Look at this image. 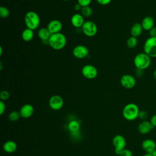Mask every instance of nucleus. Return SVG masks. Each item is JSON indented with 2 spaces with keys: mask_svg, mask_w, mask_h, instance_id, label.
Wrapping results in <instances>:
<instances>
[{
  "mask_svg": "<svg viewBox=\"0 0 156 156\" xmlns=\"http://www.w3.org/2000/svg\"><path fill=\"white\" fill-rule=\"evenodd\" d=\"M142 156H153V155H152V154H151V153H147V152H146Z\"/></svg>",
  "mask_w": 156,
  "mask_h": 156,
  "instance_id": "c9c22d12",
  "label": "nucleus"
},
{
  "mask_svg": "<svg viewBox=\"0 0 156 156\" xmlns=\"http://www.w3.org/2000/svg\"><path fill=\"white\" fill-rule=\"evenodd\" d=\"M142 27L145 30H150L154 26V20L151 16H145L141 23Z\"/></svg>",
  "mask_w": 156,
  "mask_h": 156,
  "instance_id": "f3484780",
  "label": "nucleus"
},
{
  "mask_svg": "<svg viewBox=\"0 0 156 156\" xmlns=\"http://www.w3.org/2000/svg\"><path fill=\"white\" fill-rule=\"evenodd\" d=\"M2 148L5 152L12 154L16 151L17 149V144L14 141L8 140L4 143Z\"/></svg>",
  "mask_w": 156,
  "mask_h": 156,
  "instance_id": "a211bd4d",
  "label": "nucleus"
},
{
  "mask_svg": "<svg viewBox=\"0 0 156 156\" xmlns=\"http://www.w3.org/2000/svg\"><path fill=\"white\" fill-rule=\"evenodd\" d=\"M150 122L152 124V125L155 127H156V114L153 115L151 118V119H150Z\"/></svg>",
  "mask_w": 156,
  "mask_h": 156,
  "instance_id": "72a5a7b5",
  "label": "nucleus"
},
{
  "mask_svg": "<svg viewBox=\"0 0 156 156\" xmlns=\"http://www.w3.org/2000/svg\"><path fill=\"white\" fill-rule=\"evenodd\" d=\"M152 155H153V156H156V149L153 152V153H152Z\"/></svg>",
  "mask_w": 156,
  "mask_h": 156,
  "instance_id": "4c0bfd02",
  "label": "nucleus"
},
{
  "mask_svg": "<svg viewBox=\"0 0 156 156\" xmlns=\"http://www.w3.org/2000/svg\"><path fill=\"white\" fill-rule=\"evenodd\" d=\"M148 116H149V115H148L147 112L144 110H140L139 112V114H138V118L143 121L146 120L148 118Z\"/></svg>",
  "mask_w": 156,
  "mask_h": 156,
  "instance_id": "cd10ccee",
  "label": "nucleus"
},
{
  "mask_svg": "<svg viewBox=\"0 0 156 156\" xmlns=\"http://www.w3.org/2000/svg\"><path fill=\"white\" fill-rule=\"evenodd\" d=\"M2 47L1 46V47H0V55H2Z\"/></svg>",
  "mask_w": 156,
  "mask_h": 156,
  "instance_id": "58836bf2",
  "label": "nucleus"
},
{
  "mask_svg": "<svg viewBox=\"0 0 156 156\" xmlns=\"http://www.w3.org/2000/svg\"><path fill=\"white\" fill-rule=\"evenodd\" d=\"M112 143L115 147V154L119 155L120 152L126 147V141L125 138L121 135H116L112 139Z\"/></svg>",
  "mask_w": 156,
  "mask_h": 156,
  "instance_id": "423d86ee",
  "label": "nucleus"
},
{
  "mask_svg": "<svg viewBox=\"0 0 156 156\" xmlns=\"http://www.w3.org/2000/svg\"><path fill=\"white\" fill-rule=\"evenodd\" d=\"M144 52L151 58H156V37H149L144 42Z\"/></svg>",
  "mask_w": 156,
  "mask_h": 156,
  "instance_id": "39448f33",
  "label": "nucleus"
},
{
  "mask_svg": "<svg viewBox=\"0 0 156 156\" xmlns=\"http://www.w3.org/2000/svg\"><path fill=\"white\" fill-rule=\"evenodd\" d=\"M149 31L150 37H156V27H152Z\"/></svg>",
  "mask_w": 156,
  "mask_h": 156,
  "instance_id": "473e14b6",
  "label": "nucleus"
},
{
  "mask_svg": "<svg viewBox=\"0 0 156 156\" xmlns=\"http://www.w3.org/2000/svg\"><path fill=\"white\" fill-rule=\"evenodd\" d=\"M82 8V5H80L78 2H77V4H76L75 5H74V10H75L76 11H77V12H78V11H81Z\"/></svg>",
  "mask_w": 156,
  "mask_h": 156,
  "instance_id": "f704fd0d",
  "label": "nucleus"
},
{
  "mask_svg": "<svg viewBox=\"0 0 156 156\" xmlns=\"http://www.w3.org/2000/svg\"><path fill=\"white\" fill-rule=\"evenodd\" d=\"M119 156H133L132 152L128 149H124L119 154Z\"/></svg>",
  "mask_w": 156,
  "mask_h": 156,
  "instance_id": "c85d7f7f",
  "label": "nucleus"
},
{
  "mask_svg": "<svg viewBox=\"0 0 156 156\" xmlns=\"http://www.w3.org/2000/svg\"><path fill=\"white\" fill-rule=\"evenodd\" d=\"M21 117V115L20 112L16 110L12 111L8 115V118L10 121L15 122L18 121Z\"/></svg>",
  "mask_w": 156,
  "mask_h": 156,
  "instance_id": "5701e85b",
  "label": "nucleus"
},
{
  "mask_svg": "<svg viewBox=\"0 0 156 156\" xmlns=\"http://www.w3.org/2000/svg\"><path fill=\"white\" fill-rule=\"evenodd\" d=\"M80 123L77 120H71L68 124V129L73 133H77L80 129Z\"/></svg>",
  "mask_w": 156,
  "mask_h": 156,
  "instance_id": "4be33fe9",
  "label": "nucleus"
},
{
  "mask_svg": "<svg viewBox=\"0 0 156 156\" xmlns=\"http://www.w3.org/2000/svg\"><path fill=\"white\" fill-rule=\"evenodd\" d=\"M112 0H96L97 2L101 5H107L108 4H110V2H111Z\"/></svg>",
  "mask_w": 156,
  "mask_h": 156,
  "instance_id": "2f4dec72",
  "label": "nucleus"
},
{
  "mask_svg": "<svg viewBox=\"0 0 156 156\" xmlns=\"http://www.w3.org/2000/svg\"><path fill=\"white\" fill-rule=\"evenodd\" d=\"M151 63V58L145 52L138 54L133 59V63L136 69L143 71L149 68Z\"/></svg>",
  "mask_w": 156,
  "mask_h": 156,
  "instance_id": "7ed1b4c3",
  "label": "nucleus"
},
{
  "mask_svg": "<svg viewBox=\"0 0 156 156\" xmlns=\"http://www.w3.org/2000/svg\"><path fill=\"white\" fill-rule=\"evenodd\" d=\"M84 23V18L81 13H75L71 18V24L76 28L82 27Z\"/></svg>",
  "mask_w": 156,
  "mask_h": 156,
  "instance_id": "dca6fc26",
  "label": "nucleus"
},
{
  "mask_svg": "<svg viewBox=\"0 0 156 156\" xmlns=\"http://www.w3.org/2000/svg\"><path fill=\"white\" fill-rule=\"evenodd\" d=\"M9 15H10V11L7 7L4 6L0 7V16L1 18H6L9 16Z\"/></svg>",
  "mask_w": 156,
  "mask_h": 156,
  "instance_id": "a878e982",
  "label": "nucleus"
},
{
  "mask_svg": "<svg viewBox=\"0 0 156 156\" xmlns=\"http://www.w3.org/2000/svg\"><path fill=\"white\" fill-rule=\"evenodd\" d=\"M143 27L141 24V23H134L130 29V34L132 36L135 37L137 38L138 37L140 36V35L142 34L143 32Z\"/></svg>",
  "mask_w": 156,
  "mask_h": 156,
  "instance_id": "aec40b11",
  "label": "nucleus"
},
{
  "mask_svg": "<svg viewBox=\"0 0 156 156\" xmlns=\"http://www.w3.org/2000/svg\"><path fill=\"white\" fill-rule=\"evenodd\" d=\"M141 147L146 152L152 154L156 149V143L152 139H145L141 143Z\"/></svg>",
  "mask_w": 156,
  "mask_h": 156,
  "instance_id": "ddd939ff",
  "label": "nucleus"
},
{
  "mask_svg": "<svg viewBox=\"0 0 156 156\" xmlns=\"http://www.w3.org/2000/svg\"><path fill=\"white\" fill-rule=\"evenodd\" d=\"M47 28L51 34L59 33L62 29V24L58 20H53L49 22Z\"/></svg>",
  "mask_w": 156,
  "mask_h": 156,
  "instance_id": "4468645a",
  "label": "nucleus"
},
{
  "mask_svg": "<svg viewBox=\"0 0 156 156\" xmlns=\"http://www.w3.org/2000/svg\"><path fill=\"white\" fill-rule=\"evenodd\" d=\"M77 2L82 5V7L89 6L91 2V0H77Z\"/></svg>",
  "mask_w": 156,
  "mask_h": 156,
  "instance_id": "c756f323",
  "label": "nucleus"
},
{
  "mask_svg": "<svg viewBox=\"0 0 156 156\" xmlns=\"http://www.w3.org/2000/svg\"><path fill=\"white\" fill-rule=\"evenodd\" d=\"M48 43L54 50L62 49L66 44V38L65 35L61 33L51 34L48 41Z\"/></svg>",
  "mask_w": 156,
  "mask_h": 156,
  "instance_id": "f257e3e1",
  "label": "nucleus"
},
{
  "mask_svg": "<svg viewBox=\"0 0 156 156\" xmlns=\"http://www.w3.org/2000/svg\"><path fill=\"white\" fill-rule=\"evenodd\" d=\"M154 127L152 125L150 121H143L138 126V130L140 133L145 135L149 133Z\"/></svg>",
  "mask_w": 156,
  "mask_h": 156,
  "instance_id": "2eb2a0df",
  "label": "nucleus"
},
{
  "mask_svg": "<svg viewBox=\"0 0 156 156\" xmlns=\"http://www.w3.org/2000/svg\"><path fill=\"white\" fill-rule=\"evenodd\" d=\"M64 104L63 98L59 95H53L49 100V105L50 108L54 110H60Z\"/></svg>",
  "mask_w": 156,
  "mask_h": 156,
  "instance_id": "1a4fd4ad",
  "label": "nucleus"
},
{
  "mask_svg": "<svg viewBox=\"0 0 156 156\" xmlns=\"http://www.w3.org/2000/svg\"><path fill=\"white\" fill-rule=\"evenodd\" d=\"M24 23L27 28L33 30H35L38 27L40 24V16L35 12H27L24 16Z\"/></svg>",
  "mask_w": 156,
  "mask_h": 156,
  "instance_id": "20e7f679",
  "label": "nucleus"
},
{
  "mask_svg": "<svg viewBox=\"0 0 156 156\" xmlns=\"http://www.w3.org/2000/svg\"><path fill=\"white\" fill-rule=\"evenodd\" d=\"M10 97V93L7 90H2L0 93L1 101H5L8 100Z\"/></svg>",
  "mask_w": 156,
  "mask_h": 156,
  "instance_id": "bb28decb",
  "label": "nucleus"
},
{
  "mask_svg": "<svg viewBox=\"0 0 156 156\" xmlns=\"http://www.w3.org/2000/svg\"><path fill=\"white\" fill-rule=\"evenodd\" d=\"M138 106L134 103H129L126 104L122 111L123 117L127 121H133L138 118L140 112Z\"/></svg>",
  "mask_w": 156,
  "mask_h": 156,
  "instance_id": "f03ea898",
  "label": "nucleus"
},
{
  "mask_svg": "<svg viewBox=\"0 0 156 156\" xmlns=\"http://www.w3.org/2000/svg\"><path fill=\"white\" fill-rule=\"evenodd\" d=\"M82 74L88 79H93L98 76V69L92 65H85L82 68Z\"/></svg>",
  "mask_w": 156,
  "mask_h": 156,
  "instance_id": "6e6552de",
  "label": "nucleus"
},
{
  "mask_svg": "<svg viewBox=\"0 0 156 156\" xmlns=\"http://www.w3.org/2000/svg\"><path fill=\"white\" fill-rule=\"evenodd\" d=\"M62 1H69V0H62Z\"/></svg>",
  "mask_w": 156,
  "mask_h": 156,
  "instance_id": "ea45409f",
  "label": "nucleus"
},
{
  "mask_svg": "<svg viewBox=\"0 0 156 156\" xmlns=\"http://www.w3.org/2000/svg\"><path fill=\"white\" fill-rule=\"evenodd\" d=\"M121 85L126 89L133 88L136 84L135 77L130 74H124L120 79Z\"/></svg>",
  "mask_w": 156,
  "mask_h": 156,
  "instance_id": "9d476101",
  "label": "nucleus"
},
{
  "mask_svg": "<svg viewBox=\"0 0 156 156\" xmlns=\"http://www.w3.org/2000/svg\"><path fill=\"white\" fill-rule=\"evenodd\" d=\"M20 113L21 118L25 119L29 118L33 115L34 113V108L31 104H26L21 107Z\"/></svg>",
  "mask_w": 156,
  "mask_h": 156,
  "instance_id": "f8f14e48",
  "label": "nucleus"
},
{
  "mask_svg": "<svg viewBox=\"0 0 156 156\" xmlns=\"http://www.w3.org/2000/svg\"><path fill=\"white\" fill-rule=\"evenodd\" d=\"M153 76H154V79H155V80H156V69H155V71H154V73H153Z\"/></svg>",
  "mask_w": 156,
  "mask_h": 156,
  "instance_id": "e433bc0d",
  "label": "nucleus"
},
{
  "mask_svg": "<svg viewBox=\"0 0 156 156\" xmlns=\"http://www.w3.org/2000/svg\"><path fill=\"white\" fill-rule=\"evenodd\" d=\"M138 44V40H137V38L135 37H130L127 41H126V44H127V46L129 48H134Z\"/></svg>",
  "mask_w": 156,
  "mask_h": 156,
  "instance_id": "b1692460",
  "label": "nucleus"
},
{
  "mask_svg": "<svg viewBox=\"0 0 156 156\" xmlns=\"http://www.w3.org/2000/svg\"><path fill=\"white\" fill-rule=\"evenodd\" d=\"M34 36V30L29 28L24 29L21 33V38L24 41L28 42L31 41L33 39Z\"/></svg>",
  "mask_w": 156,
  "mask_h": 156,
  "instance_id": "412c9836",
  "label": "nucleus"
},
{
  "mask_svg": "<svg viewBox=\"0 0 156 156\" xmlns=\"http://www.w3.org/2000/svg\"><path fill=\"white\" fill-rule=\"evenodd\" d=\"M88 49L84 45L79 44L76 46L73 49V54L77 58H83L88 55Z\"/></svg>",
  "mask_w": 156,
  "mask_h": 156,
  "instance_id": "9b49d317",
  "label": "nucleus"
},
{
  "mask_svg": "<svg viewBox=\"0 0 156 156\" xmlns=\"http://www.w3.org/2000/svg\"><path fill=\"white\" fill-rule=\"evenodd\" d=\"M80 12L83 17H90L93 14V10L91 7L85 6L82 7Z\"/></svg>",
  "mask_w": 156,
  "mask_h": 156,
  "instance_id": "393cba45",
  "label": "nucleus"
},
{
  "mask_svg": "<svg viewBox=\"0 0 156 156\" xmlns=\"http://www.w3.org/2000/svg\"><path fill=\"white\" fill-rule=\"evenodd\" d=\"M5 110V104L4 101H0V115H2Z\"/></svg>",
  "mask_w": 156,
  "mask_h": 156,
  "instance_id": "7c9ffc66",
  "label": "nucleus"
},
{
  "mask_svg": "<svg viewBox=\"0 0 156 156\" xmlns=\"http://www.w3.org/2000/svg\"><path fill=\"white\" fill-rule=\"evenodd\" d=\"M83 33L87 37H93L98 32L96 24L92 21H86L82 26Z\"/></svg>",
  "mask_w": 156,
  "mask_h": 156,
  "instance_id": "0eeeda50",
  "label": "nucleus"
},
{
  "mask_svg": "<svg viewBox=\"0 0 156 156\" xmlns=\"http://www.w3.org/2000/svg\"><path fill=\"white\" fill-rule=\"evenodd\" d=\"M37 35L43 41H48L51 35V34L47 27H42L38 30Z\"/></svg>",
  "mask_w": 156,
  "mask_h": 156,
  "instance_id": "6ab92c4d",
  "label": "nucleus"
}]
</instances>
